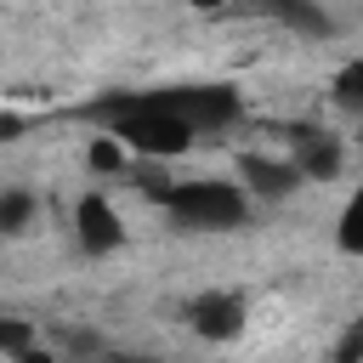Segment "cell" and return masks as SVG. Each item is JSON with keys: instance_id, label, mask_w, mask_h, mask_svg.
<instances>
[{"instance_id": "cell-6", "label": "cell", "mask_w": 363, "mask_h": 363, "mask_svg": "<svg viewBox=\"0 0 363 363\" xmlns=\"http://www.w3.org/2000/svg\"><path fill=\"white\" fill-rule=\"evenodd\" d=\"M289 142H295L289 147V164L301 170V182H335L340 176V164H346L340 136H329V130H295Z\"/></svg>"}, {"instance_id": "cell-16", "label": "cell", "mask_w": 363, "mask_h": 363, "mask_svg": "<svg viewBox=\"0 0 363 363\" xmlns=\"http://www.w3.org/2000/svg\"><path fill=\"white\" fill-rule=\"evenodd\" d=\"M11 363H57V357H51V352H40V346H34V352H23V357H11Z\"/></svg>"}, {"instance_id": "cell-1", "label": "cell", "mask_w": 363, "mask_h": 363, "mask_svg": "<svg viewBox=\"0 0 363 363\" xmlns=\"http://www.w3.org/2000/svg\"><path fill=\"white\" fill-rule=\"evenodd\" d=\"M91 119L136 159H176L193 147V125L159 102V91H113L91 108Z\"/></svg>"}, {"instance_id": "cell-14", "label": "cell", "mask_w": 363, "mask_h": 363, "mask_svg": "<svg viewBox=\"0 0 363 363\" xmlns=\"http://www.w3.org/2000/svg\"><path fill=\"white\" fill-rule=\"evenodd\" d=\"M335 363H363V318H352L346 335L335 340Z\"/></svg>"}, {"instance_id": "cell-18", "label": "cell", "mask_w": 363, "mask_h": 363, "mask_svg": "<svg viewBox=\"0 0 363 363\" xmlns=\"http://www.w3.org/2000/svg\"><path fill=\"white\" fill-rule=\"evenodd\" d=\"M125 363H159V357H125Z\"/></svg>"}, {"instance_id": "cell-17", "label": "cell", "mask_w": 363, "mask_h": 363, "mask_svg": "<svg viewBox=\"0 0 363 363\" xmlns=\"http://www.w3.org/2000/svg\"><path fill=\"white\" fill-rule=\"evenodd\" d=\"M187 6H193V11H221L227 0H187Z\"/></svg>"}, {"instance_id": "cell-8", "label": "cell", "mask_w": 363, "mask_h": 363, "mask_svg": "<svg viewBox=\"0 0 363 363\" xmlns=\"http://www.w3.org/2000/svg\"><path fill=\"white\" fill-rule=\"evenodd\" d=\"M255 11L272 17V23H284V28H295V34H312V40L335 34V23H329V11L318 0H261Z\"/></svg>"}, {"instance_id": "cell-11", "label": "cell", "mask_w": 363, "mask_h": 363, "mask_svg": "<svg viewBox=\"0 0 363 363\" xmlns=\"http://www.w3.org/2000/svg\"><path fill=\"white\" fill-rule=\"evenodd\" d=\"M335 244H340L346 255H363V187L346 199V210H340V221H335Z\"/></svg>"}, {"instance_id": "cell-5", "label": "cell", "mask_w": 363, "mask_h": 363, "mask_svg": "<svg viewBox=\"0 0 363 363\" xmlns=\"http://www.w3.org/2000/svg\"><path fill=\"white\" fill-rule=\"evenodd\" d=\"M74 238H79V250L85 255H113V250H125V221H119V210L102 199V193H85L79 204H74Z\"/></svg>"}, {"instance_id": "cell-4", "label": "cell", "mask_w": 363, "mask_h": 363, "mask_svg": "<svg viewBox=\"0 0 363 363\" xmlns=\"http://www.w3.org/2000/svg\"><path fill=\"white\" fill-rule=\"evenodd\" d=\"M187 329L199 340H216V346L221 340H238L250 329V301L238 289H204V295L187 301Z\"/></svg>"}, {"instance_id": "cell-2", "label": "cell", "mask_w": 363, "mask_h": 363, "mask_svg": "<svg viewBox=\"0 0 363 363\" xmlns=\"http://www.w3.org/2000/svg\"><path fill=\"white\" fill-rule=\"evenodd\" d=\"M159 210L170 216V227L182 233H233L250 221V193L238 182H170V187H153Z\"/></svg>"}, {"instance_id": "cell-15", "label": "cell", "mask_w": 363, "mask_h": 363, "mask_svg": "<svg viewBox=\"0 0 363 363\" xmlns=\"http://www.w3.org/2000/svg\"><path fill=\"white\" fill-rule=\"evenodd\" d=\"M17 130H23V119H17V113H0V142H11Z\"/></svg>"}, {"instance_id": "cell-10", "label": "cell", "mask_w": 363, "mask_h": 363, "mask_svg": "<svg viewBox=\"0 0 363 363\" xmlns=\"http://www.w3.org/2000/svg\"><path fill=\"white\" fill-rule=\"evenodd\" d=\"M329 91H335V102H340L346 113H357V119H363V57H352V62L329 79Z\"/></svg>"}, {"instance_id": "cell-13", "label": "cell", "mask_w": 363, "mask_h": 363, "mask_svg": "<svg viewBox=\"0 0 363 363\" xmlns=\"http://www.w3.org/2000/svg\"><path fill=\"white\" fill-rule=\"evenodd\" d=\"M85 164H91V170H119V164H125V147H119L113 136H96L91 153H85Z\"/></svg>"}, {"instance_id": "cell-3", "label": "cell", "mask_w": 363, "mask_h": 363, "mask_svg": "<svg viewBox=\"0 0 363 363\" xmlns=\"http://www.w3.org/2000/svg\"><path fill=\"white\" fill-rule=\"evenodd\" d=\"M159 102H164L170 113H182V119L193 125V136L227 130V125L244 113V102H238L233 85H159Z\"/></svg>"}, {"instance_id": "cell-12", "label": "cell", "mask_w": 363, "mask_h": 363, "mask_svg": "<svg viewBox=\"0 0 363 363\" xmlns=\"http://www.w3.org/2000/svg\"><path fill=\"white\" fill-rule=\"evenodd\" d=\"M40 340H34V323L28 318H0V357L11 363V357H23V352H34Z\"/></svg>"}, {"instance_id": "cell-7", "label": "cell", "mask_w": 363, "mask_h": 363, "mask_svg": "<svg viewBox=\"0 0 363 363\" xmlns=\"http://www.w3.org/2000/svg\"><path fill=\"white\" fill-rule=\"evenodd\" d=\"M238 187L250 199H289L301 187V170L289 159H272V153H244L238 159Z\"/></svg>"}, {"instance_id": "cell-9", "label": "cell", "mask_w": 363, "mask_h": 363, "mask_svg": "<svg viewBox=\"0 0 363 363\" xmlns=\"http://www.w3.org/2000/svg\"><path fill=\"white\" fill-rule=\"evenodd\" d=\"M34 216H40V199H34L28 187H6V193H0V233H6V238L28 233Z\"/></svg>"}]
</instances>
